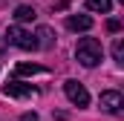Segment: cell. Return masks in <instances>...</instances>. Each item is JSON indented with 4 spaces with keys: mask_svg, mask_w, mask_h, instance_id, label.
Segmentation results:
<instances>
[{
    "mask_svg": "<svg viewBox=\"0 0 124 121\" xmlns=\"http://www.w3.org/2000/svg\"><path fill=\"white\" fill-rule=\"evenodd\" d=\"M121 107H124L121 92H116V90L101 92V110H104V113H110V115H118V113H121Z\"/></svg>",
    "mask_w": 124,
    "mask_h": 121,
    "instance_id": "obj_4",
    "label": "cell"
},
{
    "mask_svg": "<svg viewBox=\"0 0 124 121\" xmlns=\"http://www.w3.org/2000/svg\"><path fill=\"white\" fill-rule=\"evenodd\" d=\"M35 43H38V49H52V46H55V35H52V29H49V26H40L38 35H35Z\"/></svg>",
    "mask_w": 124,
    "mask_h": 121,
    "instance_id": "obj_7",
    "label": "cell"
},
{
    "mask_svg": "<svg viewBox=\"0 0 124 121\" xmlns=\"http://www.w3.org/2000/svg\"><path fill=\"white\" fill-rule=\"evenodd\" d=\"M87 9H90V12H101V15H107V12L113 9V0H87Z\"/></svg>",
    "mask_w": 124,
    "mask_h": 121,
    "instance_id": "obj_9",
    "label": "cell"
},
{
    "mask_svg": "<svg viewBox=\"0 0 124 121\" xmlns=\"http://www.w3.org/2000/svg\"><path fill=\"white\" fill-rule=\"evenodd\" d=\"M20 121H38V113H23Z\"/></svg>",
    "mask_w": 124,
    "mask_h": 121,
    "instance_id": "obj_12",
    "label": "cell"
},
{
    "mask_svg": "<svg viewBox=\"0 0 124 121\" xmlns=\"http://www.w3.org/2000/svg\"><path fill=\"white\" fill-rule=\"evenodd\" d=\"M75 58H78L81 66H87V69L98 66L101 58H104V46H101V40H95V38H81L78 46H75Z\"/></svg>",
    "mask_w": 124,
    "mask_h": 121,
    "instance_id": "obj_1",
    "label": "cell"
},
{
    "mask_svg": "<svg viewBox=\"0 0 124 121\" xmlns=\"http://www.w3.org/2000/svg\"><path fill=\"white\" fill-rule=\"evenodd\" d=\"M6 40H9L12 46H17V49H38L35 35L26 32V29H20V26H9V29H6Z\"/></svg>",
    "mask_w": 124,
    "mask_h": 121,
    "instance_id": "obj_2",
    "label": "cell"
},
{
    "mask_svg": "<svg viewBox=\"0 0 124 121\" xmlns=\"http://www.w3.org/2000/svg\"><path fill=\"white\" fill-rule=\"evenodd\" d=\"M15 72L17 75H38V72H46L40 63H26V60H20L17 66H15Z\"/></svg>",
    "mask_w": 124,
    "mask_h": 121,
    "instance_id": "obj_8",
    "label": "cell"
},
{
    "mask_svg": "<svg viewBox=\"0 0 124 121\" xmlns=\"http://www.w3.org/2000/svg\"><path fill=\"white\" fill-rule=\"evenodd\" d=\"M63 92H66V98L75 104V107H87L90 104V92L84 84H78V81H66L63 84Z\"/></svg>",
    "mask_w": 124,
    "mask_h": 121,
    "instance_id": "obj_3",
    "label": "cell"
},
{
    "mask_svg": "<svg viewBox=\"0 0 124 121\" xmlns=\"http://www.w3.org/2000/svg\"><path fill=\"white\" fill-rule=\"evenodd\" d=\"M66 26L72 32H90L93 29V17L90 15H69L66 17Z\"/></svg>",
    "mask_w": 124,
    "mask_h": 121,
    "instance_id": "obj_6",
    "label": "cell"
},
{
    "mask_svg": "<svg viewBox=\"0 0 124 121\" xmlns=\"http://www.w3.org/2000/svg\"><path fill=\"white\" fill-rule=\"evenodd\" d=\"M15 20H20V23L35 20V9H32V6H17V9H15Z\"/></svg>",
    "mask_w": 124,
    "mask_h": 121,
    "instance_id": "obj_10",
    "label": "cell"
},
{
    "mask_svg": "<svg viewBox=\"0 0 124 121\" xmlns=\"http://www.w3.org/2000/svg\"><path fill=\"white\" fill-rule=\"evenodd\" d=\"M35 92L38 90H35L32 84H23V81H9V84L3 87V95H6V98H32Z\"/></svg>",
    "mask_w": 124,
    "mask_h": 121,
    "instance_id": "obj_5",
    "label": "cell"
},
{
    "mask_svg": "<svg viewBox=\"0 0 124 121\" xmlns=\"http://www.w3.org/2000/svg\"><path fill=\"white\" fill-rule=\"evenodd\" d=\"M107 29H110V32H118V29H121V23H118V20H110V23H107Z\"/></svg>",
    "mask_w": 124,
    "mask_h": 121,
    "instance_id": "obj_13",
    "label": "cell"
},
{
    "mask_svg": "<svg viewBox=\"0 0 124 121\" xmlns=\"http://www.w3.org/2000/svg\"><path fill=\"white\" fill-rule=\"evenodd\" d=\"M113 58L118 63H124V40L121 38H116V43H113Z\"/></svg>",
    "mask_w": 124,
    "mask_h": 121,
    "instance_id": "obj_11",
    "label": "cell"
}]
</instances>
